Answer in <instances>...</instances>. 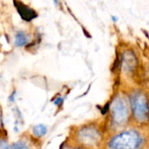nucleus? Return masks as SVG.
Segmentation results:
<instances>
[{"mask_svg": "<svg viewBox=\"0 0 149 149\" xmlns=\"http://www.w3.org/2000/svg\"><path fill=\"white\" fill-rule=\"evenodd\" d=\"M141 144V136L133 131L124 132L114 137L110 142L111 149H138Z\"/></svg>", "mask_w": 149, "mask_h": 149, "instance_id": "nucleus-1", "label": "nucleus"}, {"mask_svg": "<svg viewBox=\"0 0 149 149\" xmlns=\"http://www.w3.org/2000/svg\"><path fill=\"white\" fill-rule=\"evenodd\" d=\"M131 102L134 116L140 120H146L148 113L146 97L141 93H135L133 95Z\"/></svg>", "mask_w": 149, "mask_h": 149, "instance_id": "nucleus-2", "label": "nucleus"}, {"mask_svg": "<svg viewBox=\"0 0 149 149\" xmlns=\"http://www.w3.org/2000/svg\"><path fill=\"white\" fill-rule=\"evenodd\" d=\"M112 113L113 120L118 124H123L128 118V107L126 100L122 97H118L113 103Z\"/></svg>", "mask_w": 149, "mask_h": 149, "instance_id": "nucleus-3", "label": "nucleus"}, {"mask_svg": "<svg viewBox=\"0 0 149 149\" xmlns=\"http://www.w3.org/2000/svg\"><path fill=\"white\" fill-rule=\"evenodd\" d=\"M14 4H15V7H16L17 10L18 14L20 15V17L24 21L30 22V21L33 20L34 18H36L38 17V14L36 13V11L28 7L26 4H24L21 1L14 0Z\"/></svg>", "mask_w": 149, "mask_h": 149, "instance_id": "nucleus-4", "label": "nucleus"}, {"mask_svg": "<svg viewBox=\"0 0 149 149\" xmlns=\"http://www.w3.org/2000/svg\"><path fill=\"white\" fill-rule=\"evenodd\" d=\"M79 138L84 143L88 145H93L100 141V135L98 131L93 128H85L80 131Z\"/></svg>", "mask_w": 149, "mask_h": 149, "instance_id": "nucleus-5", "label": "nucleus"}, {"mask_svg": "<svg viewBox=\"0 0 149 149\" xmlns=\"http://www.w3.org/2000/svg\"><path fill=\"white\" fill-rule=\"evenodd\" d=\"M28 37L24 31H17L15 36V45L21 47L28 43Z\"/></svg>", "mask_w": 149, "mask_h": 149, "instance_id": "nucleus-6", "label": "nucleus"}, {"mask_svg": "<svg viewBox=\"0 0 149 149\" xmlns=\"http://www.w3.org/2000/svg\"><path fill=\"white\" fill-rule=\"evenodd\" d=\"M46 131H47V129H46L45 126H44V125H38L33 129L34 134L36 136H38V137H41V136L45 135L46 134Z\"/></svg>", "mask_w": 149, "mask_h": 149, "instance_id": "nucleus-7", "label": "nucleus"}, {"mask_svg": "<svg viewBox=\"0 0 149 149\" xmlns=\"http://www.w3.org/2000/svg\"><path fill=\"white\" fill-rule=\"evenodd\" d=\"M13 149H29L24 143L22 142H17L13 145Z\"/></svg>", "mask_w": 149, "mask_h": 149, "instance_id": "nucleus-8", "label": "nucleus"}, {"mask_svg": "<svg viewBox=\"0 0 149 149\" xmlns=\"http://www.w3.org/2000/svg\"><path fill=\"white\" fill-rule=\"evenodd\" d=\"M0 149H10L7 142H5L3 140H0Z\"/></svg>", "mask_w": 149, "mask_h": 149, "instance_id": "nucleus-9", "label": "nucleus"}, {"mask_svg": "<svg viewBox=\"0 0 149 149\" xmlns=\"http://www.w3.org/2000/svg\"><path fill=\"white\" fill-rule=\"evenodd\" d=\"M53 1H54V2H55V3H58V0H53Z\"/></svg>", "mask_w": 149, "mask_h": 149, "instance_id": "nucleus-10", "label": "nucleus"}, {"mask_svg": "<svg viewBox=\"0 0 149 149\" xmlns=\"http://www.w3.org/2000/svg\"><path fill=\"white\" fill-rule=\"evenodd\" d=\"M0 125H1V114H0Z\"/></svg>", "mask_w": 149, "mask_h": 149, "instance_id": "nucleus-11", "label": "nucleus"}]
</instances>
